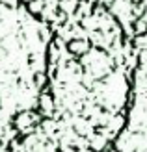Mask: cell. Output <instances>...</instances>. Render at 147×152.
I'll use <instances>...</instances> for the list:
<instances>
[{
	"label": "cell",
	"instance_id": "obj_1",
	"mask_svg": "<svg viewBox=\"0 0 147 152\" xmlns=\"http://www.w3.org/2000/svg\"><path fill=\"white\" fill-rule=\"evenodd\" d=\"M134 76L127 28L108 6L91 2L52 28L35 111L104 152L129 123Z\"/></svg>",
	"mask_w": 147,
	"mask_h": 152
},
{
	"label": "cell",
	"instance_id": "obj_2",
	"mask_svg": "<svg viewBox=\"0 0 147 152\" xmlns=\"http://www.w3.org/2000/svg\"><path fill=\"white\" fill-rule=\"evenodd\" d=\"M22 117L24 121L15 123V134L6 152H99L65 126L37 111Z\"/></svg>",
	"mask_w": 147,
	"mask_h": 152
},
{
	"label": "cell",
	"instance_id": "obj_3",
	"mask_svg": "<svg viewBox=\"0 0 147 152\" xmlns=\"http://www.w3.org/2000/svg\"><path fill=\"white\" fill-rule=\"evenodd\" d=\"M91 2L93 0H19L30 17L50 28L73 19Z\"/></svg>",
	"mask_w": 147,
	"mask_h": 152
}]
</instances>
